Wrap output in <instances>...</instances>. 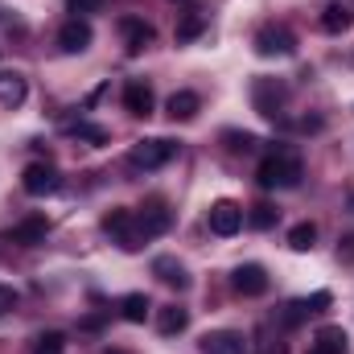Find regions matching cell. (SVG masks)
<instances>
[{"instance_id": "obj_29", "label": "cell", "mask_w": 354, "mask_h": 354, "mask_svg": "<svg viewBox=\"0 0 354 354\" xmlns=\"http://www.w3.org/2000/svg\"><path fill=\"white\" fill-rule=\"evenodd\" d=\"M66 8H71L75 17H87V12H99V8H103V0H66Z\"/></svg>"}, {"instance_id": "obj_20", "label": "cell", "mask_w": 354, "mask_h": 354, "mask_svg": "<svg viewBox=\"0 0 354 354\" xmlns=\"http://www.w3.org/2000/svg\"><path fill=\"white\" fill-rule=\"evenodd\" d=\"M149 309H153V305H149L145 292H128V297H120V317L132 322V326H140V322L149 317Z\"/></svg>"}, {"instance_id": "obj_21", "label": "cell", "mask_w": 354, "mask_h": 354, "mask_svg": "<svg viewBox=\"0 0 354 354\" xmlns=\"http://www.w3.org/2000/svg\"><path fill=\"white\" fill-rule=\"evenodd\" d=\"M25 95H29V83L21 75H0V103L4 107H21Z\"/></svg>"}, {"instance_id": "obj_30", "label": "cell", "mask_w": 354, "mask_h": 354, "mask_svg": "<svg viewBox=\"0 0 354 354\" xmlns=\"http://www.w3.org/2000/svg\"><path fill=\"white\" fill-rule=\"evenodd\" d=\"M17 301H21V297H17V288L0 284V317H4V313H12V309H17Z\"/></svg>"}, {"instance_id": "obj_16", "label": "cell", "mask_w": 354, "mask_h": 354, "mask_svg": "<svg viewBox=\"0 0 354 354\" xmlns=\"http://www.w3.org/2000/svg\"><path fill=\"white\" fill-rule=\"evenodd\" d=\"M136 218H140V231H145V239H153V235H165V231H169V223H174V214H169L161 202L145 206V214H136Z\"/></svg>"}, {"instance_id": "obj_27", "label": "cell", "mask_w": 354, "mask_h": 354, "mask_svg": "<svg viewBox=\"0 0 354 354\" xmlns=\"http://www.w3.org/2000/svg\"><path fill=\"white\" fill-rule=\"evenodd\" d=\"M223 140H231L235 153H256V149H260V140H256L252 132H223Z\"/></svg>"}, {"instance_id": "obj_31", "label": "cell", "mask_w": 354, "mask_h": 354, "mask_svg": "<svg viewBox=\"0 0 354 354\" xmlns=\"http://www.w3.org/2000/svg\"><path fill=\"white\" fill-rule=\"evenodd\" d=\"M330 301H334L330 292H313V297H309L305 305H309V313H322V309H330Z\"/></svg>"}, {"instance_id": "obj_12", "label": "cell", "mask_w": 354, "mask_h": 354, "mask_svg": "<svg viewBox=\"0 0 354 354\" xmlns=\"http://www.w3.org/2000/svg\"><path fill=\"white\" fill-rule=\"evenodd\" d=\"M202 354H248V342L235 330H210L202 334Z\"/></svg>"}, {"instance_id": "obj_34", "label": "cell", "mask_w": 354, "mask_h": 354, "mask_svg": "<svg viewBox=\"0 0 354 354\" xmlns=\"http://www.w3.org/2000/svg\"><path fill=\"white\" fill-rule=\"evenodd\" d=\"M351 210H354V194H351Z\"/></svg>"}, {"instance_id": "obj_19", "label": "cell", "mask_w": 354, "mask_h": 354, "mask_svg": "<svg viewBox=\"0 0 354 354\" xmlns=\"http://www.w3.org/2000/svg\"><path fill=\"white\" fill-rule=\"evenodd\" d=\"M206 12H185L181 21H177V29H174V41L177 46H189V41H198L202 33H206Z\"/></svg>"}, {"instance_id": "obj_4", "label": "cell", "mask_w": 354, "mask_h": 354, "mask_svg": "<svg viewBox=\"0 0 354 354\" xmlns=\"http://www.w3.org/2000/svg\"><path fill=\"white\" fill-rule=\"evenodd\" d=\"M252 46H256L260 58H292L297 54V33L288 25H264Z\"/></svg>"}, {"instance_id": "obj_18", "label": "cell", "mask_w": 354, "mask_h": 354, "mask_svg": "<svg viewBox=\"0 0 354 354\" xmlns=\"http://www.w3.org/2000/svg\"><path fill=\"white\" fill-rule=\"evenodd\" d=\"M189 326V309H181V305H161L157 309V330L165 334V338H174Z\"/></svg>"}, {"instance_id": "obj_28", "label": "cell", "mask_w": 354, "mask_h": 354, "mask_svg": "<svg viewBox=\"0 0 354 354\" xmlns=\"http://www.w3.org/2000/svg\"><path fill=\"white\" fill-rule=\"evenodd\" d=\"M309 317V305L305 301H292V305H284V326H301Z\"/></svg>"}, {"instance_id": "obj_17", "label": "cell", "mask_w": 354, "mask_h": 354, "mask_svg": "<svg viewBox=\"0 0 354 354\" xmlns=\"http://www.w3.org/2000/svg\"><path fill=\"white\" fill-rule=\"evenodd\" d=\"M309 354H346V330H342V326H326V330H317V338H313Z\"/></svg>"}, {"instance_id": "obj_8", "label": "cell", "mask_w": 354, "mask_h": 354, "mask_svg": "<svg viewBox=\"0 0 354 354\" xmlns=\"http://www.w3.org/2000/svg\"><path fill=\"white\" fill-rule=\"evenodd\" d=\"M91 41H95V33H91L87 17H71L58 29V50L62 54H83V50H91Z\"/></svg>"}, {"instance_id": "obj_1", "label": "cell", "mask_w": 354, "mask_h": 354, "mask_svg": "<svg viewBox=\"0 0 354 354\" xmlns=\"http://www.w3.org/2000/svg\"><path fill=\"white\" fill-rule=\"evenodd\" d=\"M301 157H292V153H272L260 161V169H256V181L264 185V189H292V185H301Z\"/></svg>"}, {"instance_id": "obj_10", "label": "cell", "mask_w": 354, "mask_h": 354, "mask_svg": "<svg viewBox=\"0 0 354 354\" xmlns=\"http://www.w3.org/2000/svg\"><path fill=\"white\" fill-rule=\"evenodd\" d=\"M153 107H157V95H153V87L145 79H128L124 83V111L145 120V115H153Z\"/></svg>"}, {"instance_id": "obj_22", "label": "cell", "mask_w": 354, "mask_h": 354, "mask_svg": "<svg viewBox=\"0 0 354 354\" xmlns=\"http://www.w3.org/2000/svg\"><path fill=\"white\" fill-rule=\"evenodd\" d=\"M351 25H354V12L346 4H330V8L322 12V29H326V33H346Z\"/></svg>"}, {"instance_id": "obj_3", "label": "cell", "mask_w": 354, "mask_h": 354, "mask_svg": "<svg viewBox=\"0 0 354 354\" xmlns=\"http://www.w3.org/2000/svg\"><path fill=\"white\" fill-rule=\"evenodd\" d=\"M103 231L124 248V252H136L140 243H145V231H140V218H136V210H128V206H115V210H107L103 214Z\"/></svg>"}, {"instance_id": "obj_32", "label": "cell", "mask_w": 354, "mask_h": 354, "mask_svg": "<svg viewBox=\"0 0 354 354\" xmlns=\"http://www.w3.org/2000/svg\"><path fill=\"white\" fill-rule=\"evenodd\" d=\"M342 243H346V248H338V256H346V260H354V235H346Z\"/></svg>"}, {"instance_id": "obj_26", "label": "cell", "mask_w": 354, "mask_h": 354, "mask_svg": "<svg viewBox=\"0 0 354 354\" xmlns=\"http://www.w3.org/2000/svg\"><path fill=\"white\" fill-rule=\"evenodd\" d=\"M71 132H75L79 140H91V145H107V128H99V124H87V120H79Z\"/></svg>"}, {"instance_id": "obj_11", "label": "cell", "mask_w": 354, "mask_h": 354, "mask_svg": "<svg viewBox=\"0 0 354 354\" xmlns=\"http://www.w3.org/2000/svg\"><path fill=\"white\" fill-rule=\"evenodd\" d=\"M46 235H50V218H41V214H29V218H21V223L8 231V243L37 248V243H46Z\"/></svg>"}, {"instance_id": "obj_25", "label": "cell", "mask_w": 354, "mask_h": 354, "mask_svg": "<svg viewBox=\"0 0 354 354\" xmlns=\"http://www.w3.org/2000/svg\"><path fill=\"white\" fill-rule=\"evenodd\" d=\"M62 351H66V338H62L58 330L37 334V346H33V354H62Z\"/></svg>"}, {"instance_id": "obj_7", "label": "cell", "mask_w": 354, "mask_h": 354, "mask_svg": "<svg viewBox=\"0 0 354 354\" xmlns=\"http://www.w3.org/2000/svg\"><path fill=\"white\" fill-rule=\"evenodd\" d=\"M206 223H210V231H214V235L231 239V235H239V231H243V206H235L231 198H218V202L210 206Z\"/></svg>"}, {"instance_id": "obj_15", "label": "cell", "mask_w": 354, "mask_h": 354, "mask_svg": "<svg viewBox=\"0 0 354 354\" xmlns=\"http://www.w3.org/2000/svg\"><path fill=\"white\" fill-rule=\"evenodd\" d=\"M153 276L161 284H169V288H189V272H185V264H177L174 256H157L153 260Z\"/></svg>"}, {"instance_id": "obj_9", "label": "cell", "mask_w": 354, "mask_h": 354, "mask_svg": "<svg viewBox=\"0 0 354 354\" xmlns=\"http://www.w3.org/2000/svg\"><path fill=\"white\" fill-rule=\"evenodd\" d=\"M268 272L260 264H239L235 272H231V288L239 292V297H264L268 292Z\"/></svg>"}, {"instance_id": "obj_23", "label": "cell", "mask_w": 354, "mask_h": 354, "mask_svg": "<svg viewBox=\"0 0 354 354\" xmlns=\"http://www.w3.org/2000/svg\"><path fill=\"white\" fill-rule=\"evenodd\" d=\"M313 243H317V227L313 223H297L288 231V248L292 252H313Z\"/></svg>"}, {"instance_id": "obj_33", "label": "cell", "mask_w": 354, "mask_h": 354, "mask_svg": "<svg viewBox=\"0 0 354 354\" xmlns=\"http://www.w3.org/2000/svg\"><path fill=\"white\" fill-rule=\"evenodd\" d=\"M103 354H124V351H103Z\"/></svg>"}, {"instance_id": "obj_5", "label": "cell", "mask_w": 354, "mask_h": 354, "mask_svg": "<svg viewBox=\"0 0 354 354\" xmlns=\"http://www.w3.org/2000/svg\"><path fill=\"white\" fill-rule=\"evenodd\" d=\"M288 91L280 79H256L252 83V107L264 115V120H280V107H284Z\"/></svg>"}, {"instance_id": "obj_13", "label": "cell", "mask_w": 354, "mask_h": 354, "mask_svg": "<svg viewBox=\"0 0 354 354\" xmlns=\"http://www.w3.org/2000/svg\"><path fill=\"white\" fill-rule=\"evenodd\" d=\"M120 33H124V50H128V54H140V50H149V41H153V25H145V21H136V17H124V21H120Z\"/></svg>"}, {"instance_id": "obj_24", "label": "cell", "mask_w": 354, "mask_h": 354, "mask_svg": "<svg viewBox=\"0 0 354 354\" xmlns=\"http://www.w3.org/2000/svg\"><path fill=\"white\" fill-rule=\"evenodd\" d=\"M276 206H268V202H260V206H252V214H248V223L256 227V231H268V227H276Z\"/></svg>"}, {"instance_id": "obj_14", "label": "cell", "mask_w": 354, "mask_h": 354, "mask_svg": "<svg viewBox=\"0 0 354 354\" xmlns=\"http://www.w3.org/2000/svg\"><path fill=\"white\" fill-rule=\"evenodd\" d=\"M165 111H169V120L185 124V120H194L202 111V99H198V91H174L169 103H165Z\"/></svg>"}, {"instance_id": "obj_2", "label": "cell", "mask_w": 354, "mask_h": 354, "mask_svg": "<svg viewBox=\"0 0 354 354\" xmlns=\"http://www.w3.org/2000/svg\"><path fill=\"white\" fill-rule=\"evenodd\" d=\"M177 157V140H165V136H153V140H136L128 149V165L132 169H165Z\"/></svg>"}, {"instance_id": "obj_6", "label": "cell", "mask_w": 354, "mask_h": 354, "mask_svg": "<svg viewBox=\"0 0 354 354\" xmlns=\"http://www.w3.org/2000/svg\"><path fill=\"white\" fill-rule=\"evenodd\" d=\"M21 189L33 194V198L58 194V189H62V174H58L54 165H46V161H33V165H25V174H21Z\"/></svg>"}]
</instances>
